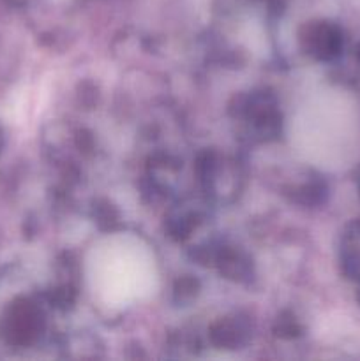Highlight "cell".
Wrapping results in <instances>:
<instances>
[{
  "instance_id": "cell-1",
  "label": "cell",
  "mask_w": 360,
  "mask_h": 361,
  "mask_svg": "<svg viewBox=\"0 0 360 361\" xmlns=\"http://www.w3.org/2000/svg\"><path fill=\"white\" fill-rule=\"evenodd\" d=\"M41 312L27 300L13 303L2 321L4 337L9 344L27 345L41 331Z\"/></svg>"
},
{
  "instance_id": "cell-2",
  "label": "cell",
  "mask_w": 360,
  "mask_h": 361,
  "mask_svg": "<svg viewBox=\"0 0 360 361\" xmlns=\"http://www.w3.org/2000/svg\"><path fill=\"white\" fill-rule=\"evenodd\" d=\"M307 46H309L311 53L316 55L318 59H334L341 51V32L335 27H330V25H321V27L314 28V30H309V34H307Z\"/></svg>"
},
{
  "instance_id": "cell-3",
  "label": "cell",
  "mask_w": 360,
  "mask_h": 361,
  "mask_svg": "<svg viewBox=\"0 0 360 361\" xmlns=\"http://www.w3.org/2000/svg\"><path fill=\"white\" fill-rule=\"evenodd\" d=\"M244 335H246V330H244L240 324L219 323L217 326L214 328L212 338H214L215 344L222 345V348H236V345L242 344Z\"/></svg>"
},
{
  "instance_id": "cell-4",
  "label": "cell",
  "mask_w": 360,
  "mask_h": 361,
  "mask_svg": "<svg viewBox=\"0 0 360 361\" xmlns=\"http://www.w3.org/2000/svg\"><path fill=\"white\" fill-rule=\"evenodd\" d=\"M221 270L229 279H242L249 271V264H247V261L240 254L226 252L221 259Z\"/></svg>"
},
{
  "instance_id": "cell-5",
  "label": "cell",
  "mask_w": 360,
  "mask_h": 361,
  "mask_svg": "<svg viewBox=\"0 0 360 361\" xmlns=\"http://www.w3.org/2000/svg\"><path fill=\"white\" fill-rule=\"evenodd\" d=\"M2 150H4V130L2 127H0V154H2Z\"/></svg>"
},
{
  "instance_id": "cell-6",
  "label": "cell",
  "mask_w": 360,
  "mask_h": 361,
  "mask_svg": "<svg viewBox=\"0 0 360 361\" xmlns=\"http://www.w3.org/2000/svg\"><path fill=\"white\" fill-rule=\"evenodd\" d=\"M9 2H14V4H23V2H27V0H9Z\"/></svg>"
},
{
  "instance_id": "cell-7",
  "label": "cell",
  "mask_w": 360,
  "mask_h": 361,
  "mask_svg": "<svg viewBox=\"0 0 360 361\" xmlns=\"http://www.w3.org/2000/svg\"><path fill=\"white\" fill-rule=\"evenodd\" d=\"M359 300H360V295H359Z\"/></svg>"
},
{
  "instance_id": "cell-8",
  "label": "cell",
  "mask_w": 360,
  "mask_h": 361,
  "mask_svg": "<svg viewBox=\"0 0 360 361\" xmlns=\"http://www.w3.org/2000/svg\"><path fill=\"white\" fill-rule=\"evenodd\" d=\"M359 56H360V53H359Z\"/></svg>"
}]
</instances>
